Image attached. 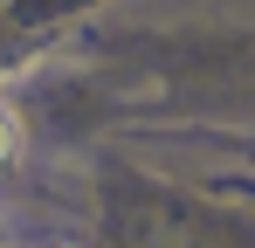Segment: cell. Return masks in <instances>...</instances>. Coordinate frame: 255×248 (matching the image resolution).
Here are the masks:
<instances>
[{"instance_id": "1", "label": "cell", "mask_w": 255, "mask_h": 248, "mask_svg": "<svg viewBox=\"0 0 255 248\" xmlns=\"http://www.w3.org/2000/svg\"><path fill=\"white\" fill-rule=\"evenodd\" d=\"M14 152H21V118H14V104L0 97V165L14 159Z\"/></svg>"}]
</instances>
